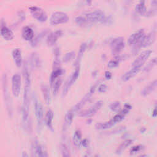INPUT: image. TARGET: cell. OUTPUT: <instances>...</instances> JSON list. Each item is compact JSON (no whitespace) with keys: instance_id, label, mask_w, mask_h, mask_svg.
Here are the masks:
<instances>
[{"instance_id":"bcb514c9","label":"cell","mask_w":157,"mask_h":157,"mask_svg":"<svg viewBox=\"0 0 157 157\" xmlns=\"http://www.w3.org/2000/svg\"><path fill=\"white\" fill-rule=\"evenodd\" d=\"M152 115H153V117H155L156 116V107H155V109H154V110H153Z\"/></svg>"},{"instance_id":"d4e9b609","label":"cell","mask_w":157,"mask_h":157,"mask_svg":"<svg viewBox=\"0 0 157 157\" xmlns=\"http://www.w3.org/2000/svg\"><path fill=\"white\" fill-rule=\"evenodd\" d=\"M141 68L137 67H132L131 69L129 71L126 72L123 76L122 77V80L124 82H126L129 80H130L131 78L134 77L140 70Z\"/></svg>"},{"instance_id":"9a60e30c","label":"cell","mask_w":157,"mask_h":157,"mask_svg":"<svg viewBox=\"0 0 157 157\" xmlns=\"http://www.w3.org/2000/svg\"><path fill=\"white\" fill-rule=\"evenodd\" d=\"M63 34V33L61 30H58L55 31L53 32L50 33L48 34V37L47 38V44L49 46H53L54 45L58 39L62 36Z\"/></svg>"},{"instance_id":"f1b7e54d","label":"cell","mask_w":157,"mask_h":157,"mask_svg":"<svg viewBox=\"0 0 157 157\" xmlns=\"http://www.w3.org/2000/svg\"><path fill=\"white\" fill-rule=\"evenodd\" d=\"M136 12L141 15H144L147 13V8L145 6V0H140L135 7Z\"/></svg>"},{"instance_id":"7c38bea8","label":"cell","mask_w":157,"mask_h":157,"mask_svg":"<svg viewBox=\"0 0 157 157\" xmlns=\"http://www.w3.org/2000/svg\"><path fill=\"white\" fill-rule=\"evenodd\" d=\"M156 39V31L155 30L151 31L148 35L142 37L140 41L139 42V47H146L151 45L153 44Z\"/></svg>"},{"instance_id":"e575fe53","label":"cell","mask_w":157,"mask_h":157,"mask_svg":"<svg viewBox=\"0 0 157 157\" xmlns=\"http://www.w3.org/2000/svg\"><path fill=\"white\" fill-rule=\"evenodd\" d=\"M75 57V52H70L68 53H66L64 56L63 57V61L66 63L70 62L72 61Z\"/></svg>"},{"instance_id":"4fadbf2b","label":"cell","mask_w":157,"mask_h":157,"mask_svg":"<svg viewBox=\"0 0 157 157\" xmlns=\"http://www.w3.org/2000/svg\"><path fill=\"white\" fill-rule=\"evenodd\" d=\"M103 104V102L102 101H99L96 102L92 107H91L89 109L85 110L79 113V116L82 117H90L94 115L98 110H99Z\"/></svg>"},{"instance_id":"2e32d148","label":"cell","mask_w":157,"mask_h":157,"mask_svg":"<svg viewBox=\"0 0 157 157\" xmlns=\"http://www.w3.org/2000/svg\"><path fill=\"white\" fill-rule=\"evenodd\" d=\"M131 109V105H130L128 104H126L124 105V108L123 110H121L120 112H119L117 115H115L113 118L112 119V121L115 123H117L118 122L121 121L122 120L124 119L125 116L128 113L129 110Z\"/></svg>"},{"instance_id":"f6af8a7d","label":"cell","mask_w":157,"mask_h":157,"mask_svg":"<svg viewBox=\"0 0 157 157\" xmlns=\"http://www.w3.org/2000/svg\"><path fill=\"white\" fill-rule=\"evenodd\" d=\"M81 144H82L85 147H86L87 145H88V141H87L86 139H85V140H83V141H81Z\"/></svg>"},{"instance_id":"4316f807","label":"cell","mask_w":157,"mask_h":157,"mask_svg":"<svg viewBox=\"0 0 157 157\" xmlns=\"http://www.w3.org/2000/svg\"><path fill=\"white\" fill-rule=\"evenodd\" d=\"M53 117H54V115H53V111L51 110H48L45 114V118L44 119L45 120V123L47 126V128L52 131H53L52 122L53 120Z\"/></svg>"},{"instance_id":"4dcf8cb0","label":"cell","mask_w":157,"mask_h":157,"mask_svg":"<svg viewBox=\"0 0 157 157\" xmlns=\"http://www.w3.org/2000/svg\"><path fill=\"white\" fill-rule=\"evenodd\" d=\"M87 47V44L86 43H82V45L80 47V49H79V52H78V56L75 60V65L76 66H78L79 63L80 62V60L83 55V53H85L86 49Z\"/></svg>"},{"instance_id":"ba28073f","label":"cell","mask_w":157,"mask_h":157,"mask_svg":"<svg viewBox=\"0 0 157 157\" xmlns=\"http://www.w3.org/2000/svg\"><path fill=\"white\" fill-rule=\"evenodd\" d=\"M124 38L121 37H118L113 39L111 43L110 47L112 50V53L113 55L118 54L124 47Z\"/></svg>"},{"instance_id":"8fae6325","label":"cell","mask_w":157,"mask_h":157,"mask_svg":"<svg viewBox=\"0 0 157 157\" xmlns=\"http://www.w3.org/2000/svg\"><path fill=\"white\" fill-rule=\"evenodd\" d=\"M151 51L149 50H145L142 52L137 58L134 60V61L132 63V67H137L141 68L147 59L149 58L150 55L151 54Z\"/></svg>"},{"instance_id":"cb8c5ba5","label":"cell","mask_w":157,"mask_h":157,"mask_svg":"<svg viewBox=\"0 0 157 157\" xmlns=\"http://www.w3.org/2000/svg\"><path fill=\"white\" fill-rule=\"evenodd\" d=\"M62 83V78L61 77H59L55 78L53 81L50 82V86L53 96H56L59 91L60 86Z\"/></svg>"},{"instance_id":"5bb4252c","label":"cell","mask_w":157,"mask_h":157,"mask_svg":"<svg viewBox=\"0 0 157 157\" xmlns=\"http://www.w3.org/2000/svg\"><path fill=\"white\" fill-rule=\"evenodd\" d=\"M144 35L145 33L144 29H142L132 34L128 39V45L130 46H132L137 44L144 36Z\"/></svg>"},{"instance_id":"836d02e7","label":"cell","mask_w":157,"mask_h":157,"mask_svg":"<svg viewBox=\"0 0 157 157\" xmlns=\"http://www.w3.org/2000/svg\"><path fill=\"white\" fill-rule=\"evenodd\" d=\"M75 23L78 25L81 26H87L90 24L87 21V20H86L85 17H83V16H79V17H76L75 19Z\"/></svg>"},{"instance_id":"7a4b0ae2","label":"cell","mask_w":157,"mask_h":157,"mask_svg":"<svg viewBox=\"0 0 157 157\" xmlns=\"http://www.w3.org/2000/svg\"><path fill=\"white\" fill-rule=\"evenodd\" d=\"M84 17L90 24L94 23L107 24L110 23V21H112V19L110 17H106L104 12L101 10H95L86 13Z\"/></svg>"},{"instance_id":"1f68e13d","label":"cell","mask_w":157,"mask_h":157,"mask_svg":"<svg viewBox=\"0 0 157 157\" xmlns=\"http://www.w3.org/2000/svg\"><path fill=\"white\" fill-rule=\"evenodd\" d=\"M132 142V139H126L124 141H123L118 147L117 150V153L120 154L121 153L124 149H126L128 147H129Z\"/></svg>"},{"instance_id":"9c48e42d","label":"cell","mask_w":157,"mask_h":157,"mask_svg":"<svg viewBox=\"0 0 157 157\" xmlns=\"http://www.w3.org/2000/svg\"><path fill=\"white\" fill-rule=\"evenodd\" d=\"M96 86H97V84H94V85H93L91 88L90 89L89 91L85 94V96L82 98V99L79 102H78L76 105H75V106L72 108V109L73 110V111L75 112H77L78 110H79L81 108H82L85 104L86 103V102L88 101H89V99H90V98L92 96V95L94 94L95 90H96Z\"/></svg>"},{"instance_id":"ac0fdd59","label":"cell","mask_w":157,"mask_h":157,"mask_svg":"<svg viewBox=\"0 0 157 157\" xmlns=\"http://www.w3.org/2000/svg\"><path fill=\"white\" fill-rule=\"evenodd\" d=\"M31 153L32 156H48L47 155L45 154L42 147L38 143L37 141H34L32 144L31 147Z\"/></svg>"},{"instance_id":"7402d4cb","label":"cell","mask_w":157,"mask_h":157,"mask_svg":"<svg viewBox=\"0 0 157 157\" xmlns=\"http://www.w3.org/2000/svg\"><path fill=\"white\" fill-rule=\"evenodd\" d=\"M12 57L14 60L15 65L18 67H20L22 65V56H21V50L19 48H15L12 51Z\"/></svg>"},{"instance_id":"3957f363","label":"cell","mask_w":157,"mask_h":157,"mask_svg":"<svg viewBox=\"0 0 157 157\" xmlns=\"http://www.w3.org/2000/svg\"><path fill=\"white\" fill-rule=\"evenodd\" d=\"M33 100L34 103V111H35V115L37 122V125L39 128H41L43 124L44 121V111H43V107L41 104V103L39 101L36 94H33Z\"/></svg>"},{"instance_id":"681fc988","label":"cell","mask_w":157,"mask_h":157,"mask_svg":"<svg viewBox=\"0 0 157 157\" xmlns=\"http://www.w3.org/2000/svg\"><path fill=\"white\" fill-rule=\"evenodd\" d=\"M152 4L155 6L156 5V0H153L152 1Z\"/></svg>"},{"instance_id":"8992f818","label":"cell","mask_w":157,"mask_h":157,"mask_svg":"<svg viewBox=\"0 0 157 157\" xmlns=\"http://www.w3.org/2000/svg\"><path fill=\"white\" fill-rule=\"evenodd\" d=\"M79 74H80V66L78 65V66H76L75 71L71 75L69 79H68L67 82L65 83L64 86L63 87V92H62V96H64L65 95H66L70 87L75 82V81L78 78Z\"/></svg>"},{"instance_id":"f907efd6","label":"cell","mask_w":157,"mask_h":157,"mask_svg":"<svg viewBox=\"0 0 157 157\" xmlns=\"http://www.w3.org/2000/svg\"><path fill=\"white\" fill-rule=\"evenodd\" d=\"M108 1H110V0H108Z\"/></svg>"},{"instance_id":"30bf717a","label":"cell","mask_w":157,"mask_h":157,"mask_svg":"<svg viewBox=\"0 0 157 157\" xmlns=\"http://www.w3.org/2000/svg\"><path fill=\"white\" fill-rule=\"evenodd\" d=\"M21 90V76L19 74H15L12 77V92L13 95L17 98Z\"/></svg>"},{"instance_id":"83f0119b","label":"cell","mask_w":157,"mask_h":157,"mask_svg":"<svg viewBox=\"0 0 157 157\" xmlns=\"http://www.w3.org/2000/svg\"><path fill=\"white\" fill-rule=\"evenodd\" d=\"M47 33L48 31L47 30L43 31L41 33H40L37 36L34 37V38L30 41L31 45L34 47L37 46L40 42L42 40V39L46 36V34H47Z\"/></svg>"},{"instance_id":"6da1fadb","label":"cell","mask_w":157,"mask_h":157,"mask_svg":"<svg viewBox=\"0 0 157 157\" xmlns=\"http://www.w3.org/2000/svg\"><path fill=\"white\" fill-rule=\"evenodd\" d=\"M23 77L24 80V93L22 106V117L23 123L26 124L29 118V92L31 87V76L28 64L25 63L23 68Z\"/></svg>"},{"instance_id":"f35d334b","label":"cell","mask_w":157,"mask_h":157,"mask_svg":"<svg viewBox=\"0 0 157 157\" xmlns=\"http://www.w3.org/2000/svg\"><path fill=\"white\" fill-rule=\"evenodd\" d=\"M156 58H153V59H152V60L150 62V63L144 68V71H146V72L149 71L150 70H151V69L156 65Z\"/></svg>"},{"instance_id":"d6986e66","label":"cell","mask_w":157,"mask_h":157,"mask_svg":"<svg viewBox=\"0 0 157 157\" xmlns=\"http://www.w3.org/2000/svg\"><path fill=\"white\" fill-rule=\"evenodd\" d=\"M29 61H30L31 66L33 69H39L42 66V61L40 56L37 53L34 52L31 53L30 56Z\"/></svg>"},{"instance_id":"8d00e7d4","label":"cell","mask_w":157,"mask_h":157,"mask_svg":"<svg viewBox=\"0 0 157 157\" xmlns=\"http://www.w3.org/2000/svg\"><path fill=\"white\" fill-rule=\"evenodd\" d=\"M109 107L112 111L117 112L120 109V102H118V101L113 102L110 104Z\"/></svg>"},{"instance_id":"ee69618b","label":"cell","mask_w":157,"mask_h":157,"mask_svg":"<svg viewBox=\"0 0 157 157\" xmlns=\"http://www.w3.org/2000/svg\"><path fill=\"white\" fill-rule=\"evenodd\" d=\"M132 2H133V0H124V5H126V6L131 5Z\"/></svg>"},{"instance_id":"5b68a950","label":"cell","mask_w":157,"mask_h":157,"mask_svg":"<svg viewBox=\"0 0 157 157\" xmlns=\"http://www.w3.org/2000/svg\"><path fill=\"white\" fill-rule=\"evenodd\" d=\"M68 20L69 17L67 13L63 12H55L51 15L50 23L52 25H57L66 23Z\"/></svg>"},{"instance_id":"74e56055","label":"cell","mask_w":157,"mask_h":157,"mask_svg":"<svg viewBox=\"0 0 157 157\" xmlns=\"http://www.w3.org/2000/svg\"><path fill=\"white\" fill-rule=\"evenodd\" d=\"M61 151L62 153V156H70L69 150L66 144H62L61 147Z\"/></svg>"},{"instance_id":"d590c367","label":"cell","mask_w":157,"mask_h":157,"mask_svg":"<svg viewBox=\"0 0 157 157\" xmlns=\"http://www.w3.org/2000/svg\"><path fill=\"white\" fill-rule=\"evenodd\" d=\"M119 59L118 58H115L110 61H109V62L108 63V64H107V67L109 68H115L117 66H118V63H119Z\"/></svg>"},{"instance_id":"f546056e","label":"cell","mask_w":157,"mask_h":157,"mask_svg":"<svg viewBox=\"0 0 157 157\" xmlns=\"http://www.w3.org/2000/svg\"><path fill=\"white\" fill-rule=\"evenodd\" d=\"M115 123L112 121V120L105 122H99L95 125V128L97 129H106L113 126Z\"/></svg>"},{"instance_id":"7bdbcfd3","label":"cell","mask_w":157,"mask_h":157,"mask_svg":"<svg viewBox=\"0 0 157 157\" xmlns=\"http://www.w3.org/2000/svg\"><path fill=\"white\" fill-rule=\"evenodd\" d=\"M105 77L107 79H110L112 77V74L109 71H106L105 73Z\"/></svg>"},{"instance_id":"d6a6232c","label":"cell","mask_w":157,"mask_h":157,"mask_svg":"<svg viewBox=\"0 0 157 157\" xmlns=\"http://www.w3.org/2000/svg\"><path fill=\"white\" fill-rule=\"evenodd\" d=\"M82 134L79 130H77L73 136V142L75 145L79 146L81 144Z\"/></svg>"},{"instance_id":"52a82bcc","label":"cell","mask_w":157,"mask_h":157,"mask_svg":"<svg viewBox=\"0 0 157 157\" xmlns=\"http://www.w3.org/2000/svg\"><path fill=\"white\" fill-rule=\"evenodd\" d=\"M29 9L33 17L38 21L45 22L47 20V13L42 8L37 6H31Z\"/></svg>"},{"instance_id":"b9f144b4","label":"cell","mask_w":157,"mask_h":157,"mask_svg":"<svg viewBox=\"0 0 157 157\" xmlns=\"http://www.w3.org/2000/svg\"><path fill=\"white\" fill-rule=\"evenodd\" d=\"M54 55H55V59H59V55H60V50L58 47L55 48Z\"/></svg>"},{"instance_id":"c3c4849f","label":"cell","mask_w":157,"mask_h":157,"mask_svg":"<svg viewBox=\"0 0 157 157\" xmlns=\"http://www.w3.org/2000/svg\"><path fill=\"white\" fill-rule=\"evenodd\" d=\"M22 156H28V155L26 153V151H23V152Z\"/></svg>"},{"instance_id":"484cf974","label":"cell","mask_w":157,"mask_h":157,"mask_svg":"<svg viewBox=\"0 0 157 157\" xmlns=\"http://www.w3.org/2000/svg\"><path fill=\"white\" fill-rule=\"evenodd\" d=\"M156 85L157 81L156 80H154L152 82H151L149 85H148L143 89V90L141 91V94L144 96L150 94L151 92L155 90V89L156 88Z\"/></svg>"},{"instance_id":"277c9868","label":"cell","mask_w":157,"mask_h":157,"mask_svg":"<svg viewBox=\"0 0 157 157\" xmlns=\"http://www.w3.org/2000/svg\"><path fill=\"white\" fill-rule=\"evenodd\" d=\"M2 91L3 95L4 98V101L6 102V106L7 108V110L9 114L12 113V104L10 97L9 93L8 90V85H7V79L6 74H4L2 79Z\"/></svg>"},{"instance_id":"60d3db41","label":"cell","mask_w":157,"mask_h":157,"mask_svg":"<svg viewBox=\"0 0 157 157\" xmlns=\"http://www.w3.org/2000/svg\"><path fill=\"white\" fill-rule=\"evenodd\" d=\"M107 86L105 84H101L98 87V91L100 93H104L107 91Z\"/></svg>"},{"instance_id":"e0dca14e","label":"cell","mask_w":157,"mask_h":157,"mask_svg":"<svg viewBox=\"0 0 157 157\" xmlns=\"http://www.w3.org/2000/svg\"><path fill=\"white\" fill-rule=\"evenodd\" d=\"M0 34L2 38L6 40H11L14 37L13 31L4 24L1 25V26Z\"/></svg>"},{"instance_id":"44dd1931","label":"cell","mask_w":157,"mask_h":157,"mask_svg":"<svg viewBox=\"0 0 157 157\" xmlns=\"http://www.w3.org/2000/svg\"><path fill=\"white\" fill-rule=\"evenodd\" d=\"M21 35L23 38L27 41H31L34 37V34L33 29L28 26L23 28Z\"/></svg>"},{"instance_id":"7dc6e473","label":"cell","mask_w":157,"mask_h":157,"mask_svg":"<svg viewBox=\"0 0 157 157\" xmlns=\"http://www.w3.org/2000/svg\"><path fill=\"white\" fill-rule=\"evenodd\" d=\"M86 3L88 4V5L89 6H91V3H92V0H85Z\"/></svg>"},{"instance_id":"ffe728a7","label":"cell","mask_w":157,"mask_h":157,"mask_svg":"<svg viewBox=\"0 0 157 157\" xmlns=\"http://www.w3.org/2000/svg\"><path fill=\"white\" fill-rule=\"evenodd\" d=\"M74 112L73 110L71 109H70L65 115L64 118V122H63V131H66L71 126L72 124L73 118H74Z\"/></svg>"},{"instance_id":"ab89813d","label":"cell","mask_w":157,"mask_h":157,"mask_svg":"<svg viewBox=\"0 0 157 157\" xmlns=\"http://www.w3.org/2000/svg\"><path fill=\"white\" fill-rule=\"evenodd\" d=\"M142 148V147L141 145H137V146H134L133 147L131 150H130V153L131 154H134L135 153H137L138 151H139Z\"/></svg>"},{"instance_id":"603a6c76","label":"cell","mask_w":157,"mask_h":157,"mask_svg":"<svg viewBox=\"0 0 157 157\" xmlns=\"http://www.w3.org/2000/svg\"><path fill=\"white\" fill-rule=\"evenodd\" d=\"M40 88H41L42 94L45 103L47 105L50 104L51 102V97H50V89L48 86L46 84H42Z\"/></svg>"}]
</instances>
